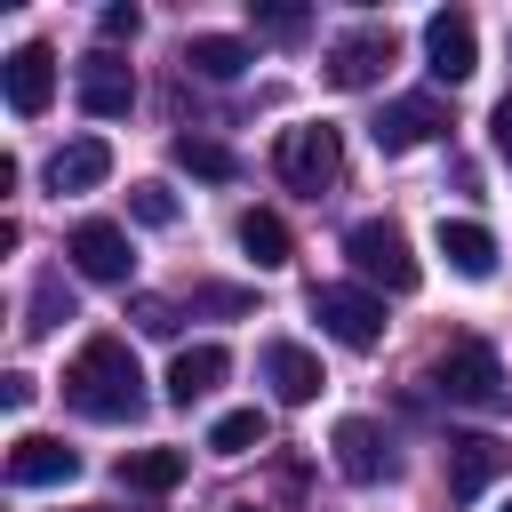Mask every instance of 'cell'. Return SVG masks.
Returning <instances> with one entry per match:
<instances>
[{
  "label": "cell",
  "mask_w": 512,
  "mask_h": 512,
  "mask_svg": "<svg viewBox=\"0 0 512 512\" xmlns=\"http://www.w3.org/2000/svg\"><path fill=\"white\" fill-rule=\"evenodd\" d=\"M504 512H512V504H504Z\"/></svg>",
  "instance_id": "obj_31"
},
{
  "label": "cell",
  "mask_w": 512,
  "mask_h": 512,
  "mask_svg": "<svg viewBox=\"0 0 512 512\" xmlns=\"http://www.w3.org/2000/svg\"><path fill=\"white\" fill-rule=\"evenodd\" d=\"M424 64H432V80H472L480 72V32H472L464 8L424 16Z\"/></svg>",
  "instance_id": "obj_9"
},
{
  "label": "cell",
  "mask_w": 512,
  "mask_h": 512,
  "mask_svg": "<svg viewBox=\"0 0 512 512\" xmlns=\"http://www.w3.org/2000/svg\"><path fill=\"white\" fill-rule=\"evenodd\" d=\"M176 168H192L200 184H232V176H240V160H232L216 136H176Z\"/></svg>",
  "instance_id": "obj_22"
},
{
  "label": "cell",
  "mask_w": 512,
  "mask_h": 512,
  "mask_svg": "<svg viewBox=\"0 0 512 512\" xmlns=\"http://www.w3.org/2000/svg\"><path fill=\"white\" fill-rule=\"evenodd\" d=\"M184 64H192L200 80H240L256 56H248V40H232V32H192V40H184Z\"/></svg>",
  "instance_id": "obj_19"
},
{
  "label": "cell",
  "mask_w": 512,
  "mask_h": 512,
  "mask_svg": "<svg viewBox=\"0 0 512 512\" xmlns=\"http://www.w3.org/2000/svg\"><path fill=\"white\" fill-rule=\"evenodd\" d=\"M384 64H392V32H384V24L344 32V40L328 48V80H336V88H368V80H384Z\"/></svg>",
  "instance_id": "obj_11"
},
{
  "label": "cell",
  "mask_w": 512,
  "mask_h": 512,
  "mask_svg": "<svg viewBox=\"0 0 512 512\" xmlns=\"http://www.w3.org/2000/svg\"><path fill=\"white\" fill-rule=\"evenodd\" d=\"M72 88H80V112H88V120H120V112L136 104V72H128L120 56H88Z\"/></svg>",
  "instance_id": "obj_12"
},
{
  "label": "cell",
  "mask_w": 512,
  "mask_h": 512,
  "mask_svg": "<svg viewBox=\"0 0 512 512\" xmlns=\"http://www.w3.org/2000/svg\"><path fill=\"white\" fill-rule=\"evenodd\" d=\"M64 256H72V272H80V280H104V288H120V280H128V264H136V248H128V232H120V224H104V216H88V224H72V240H64Z\"/></svg>",
  "instance_id": "obj_7"
},
{
  "label": "cell",
  "mask_w": 512,
  "mask_h": 512,
  "mask_svg": "<svg viewBox=\"0 0 512 512\" xmlns=\"http://www.w3.org/2000/svg\"><path fill=\"white\" fill-rule=\"evenodd\" d=\"M264 384H272V400H280V408H304V400H320V384H328V376H320V360H312L304 344H288V336H280V344H264Z\"/></svg>",
  "instance_id": "obj_13"
},
{
  "label": "cell",
  "mask_w": 512,
  "mask_h": 512,
  "mask_svg": "<svg viewBox=\"0 0 512 512\" xmlns=\"http://www.w3.org/2000/svg\"><path fill=\"white\" fill-rule=\"evenodd\" d=\"M128 216L136 224H176V192L168 184H128Z\"/></svg>",
  "instance_id": "obj_24"
},
{
  "label": "cell",
  "mask_w": 512,
  "mask_h": 512,
  "mask_svg": "<svg viewBox=\"0 0 512 512\" xmlns=\"http://www.w3.org/2000/svg\"><path fill=\"white\" fill-rule=\"evenodd\" d=\"M488 136H496V152H504V160H512V96H504V104H496V120H488Z\"/></svg>",
  "instance_id": "obj_28"
},
{
  "label": "cell",
  "mask_w": 512,
  "mask_h": 512,
  "mask_svg": "<svg viewBox=\"0 0 512 512\" xmlns=\"http://www.w3.org/2000/svg\"><path fill=\"white\" fill-rule=\"evenodd\" d=\"M256 24L280 32V40H296V32H304V8H288V0H256Z\"/></svg>",
  "instance_id": "obj_25"
},
{
  "label": "cell",
  "mask_w": 512,
  "mask_h": 512,
  "mask_svg": "<svg viewBox=\"0 0 512 512\" xmlns=\"http://www.w3.org/2000/svg\"><path fill=\"white\" fill-rule=\"evenodd\" d=\"M432 384H440L456 408H504V400H512L496 344H448V352H440V368H432Z\"/></svg>",
  "instance_id": "obj_4"
},
{
  "label": "cell",
  "mask_w": 512,
  "mask_h": 512,
  "mask_svg": "<svg viewBox=\"0 0 512 512\" xmlns=\"http://www.w3.org/2000/svg\"><path fill=\"white\" fill-rule=\"evenodd\" d=\"M504 464H512V448H504L496 432H456V440H448V496H456V504L488 496V488L504 480Z\"/></svg>",
  "instance_id": "obj_8"
},
{
  "label": "cell",
  "mask_w": 512,
  "mask_h": 512,
  "mask_svg": "<svg viewBox=\"0 0 512 512\" xmlns=\"http://www.w3.org/2000/svg\"><path fill=\"white\" fill-rule=\"evenodd\" d=\"M448 120H440V104L432 96H400V104H384V120H376V152H416L424 136H440Z\"/></svg>",
  "instance_id": "obj_17"
},
{
  "label": "cell",
  "mask_w": 512,
  "mask_h": 512,
  "mask_svg": "<svg viewBox=\"0 0 512 512\" xmlns=\"http://www.w3.org/2000/svg\"><path fill=\"white\" fill-rule=\"evenodd\" d=\"M328 456H336V472L360 480V488H376V480L392 472V440H384L368 416H344V424L328 432Z\"/></svg>",
  "instance_id": "obj_10"
},
{
  "label": "cell",
  "mask_w": 512,
  "mask_h": 512,
  "mask_svg": "<svg viewBox=\"0 0 512 512\" xmlns=\"http://www.w3.org/2000/svg\"><path fill=\"white\" fill-rule=\"evenodd\" d=\"M344 256H352V272L376 280L384 296H408V288L424 280V264L408 256V232H400L392 216H360V224L344 232Z\"/></svg>",
  "instance_id": "obj_2"
},
{
  "label": "cell",
  "mask_w": 512,
  "mask_h": 512,
  "mask_svg": "<svg viewBox=\"0 0 512 512\" xmlns=\"http://www.w3.org/2000/svg\"><path fill=\"white\" fill-rule=\"evenodd\" d=\"M264 432H272L264 408H232V416L208 424V448H216V456H248V448H264Z\"/></svg>",
  "instance_id": "obj_23"
},
{
  "label": "cell",
  "mask_w": 512,
  "mask_h": 512,
  "mask_svg": "<svg viewBox=\"0 0 512 512\" xmlns=\"http://www.w3.org/2000/svg\"><path fill=\"white\" fill-rule=\"evenodd\" d=\"M96 32H104V40H136V32H144V8H128V0H120V8H104V16H96Z\"/></svg>",
  "instance_id": "obj_26"
},
{
  "label": "cell",
  "mask_w": 512,
  "mask_h": 512,
  "mask_svg": "<svg viewBox=\"0 0 512 512\" xmlns=\"http://www.w3.org/2000/svg\"><path fill=\"white\" fill-rule=\"evenodd\" d=\"M440 256H448V272H464V280H488L496 272V232L488 224H472V216H440Z\"/></svg>",
  "instance_id": "obj_15"
},
{
  "label": "cell",
  "mask_w": 512,
  "mask_h": 512,
  "mask_svg": "<svg viewBox=\"0 0 512 512\" xmlns=\"http://www.w3.org/2000/svg\"><path fill=\"white\" fill-rule=\"evenodd\" d=\"M224 368H232V352H224V344H184V352L168 360V400H176V408L208 400V392L224 384Z\"/></svg>",
  "instance_id": "obj_16"
},
{
  "label": "cell",
  "mask_w": 512,
  "mask_h": 512,
  "mask_svg": "<svg viewBox=\"0 0 512 512\" xmlns=\"http://www.w3.org/2000/svg\"><path fill=\"white\" fill-rule=\"evenodd\" d=\"M176 480H184V448H128V456H120V488L168 496Z\"/></svg>",
  "instance_id": "obj_20"
},
{
  "label": "cell",
  "mask_w": 512,
  "mask_h": 512,
  "mask_svg": "<svg viewBox=\"0 0 512 512\" xmlns=\"http://www.w3.org/2000/svg\"><path fill=\"white\" fill-rule=\"evenodd\" d=\"M80 472V456L64 448V440H48V432H24L16 448H8V480L16 488H64Z\"/></svg>",
  "instance_id": "obj_14"
},
{
  "label": "cell",
  "mask_w": 512,
  "mask_h": 512,
  "mask_svg": "<svg viewBox=\"0 0 512 512\" xmlns=\"http://www.w3.org/2000/svg\"><path fill=\"white\" fill-rule=\"evenodd\" d=\"M312 320L344 344V352H376L384 344V296L376 288H312Z\"/></svg>",
  "instance_id": "obj_5"
},
{
  "label": "cell",
  "mask_w": 512,
  "mask_h": 512,
  "mask_svg": "<svg viewBox=\"0 0 512 512\" xmlns=\"http://www.w3.org/2000/svg\"><path fill=\"white\" fill-rule=\"evenodd\" d=\"M56 312L72 320V296H56V280H48V288L32 296V320H24V328H56Z\"/></svg>",
  "instance_id": "obj_27"
},
{
  "label": "cell",
  "mask_w": 512,
  "mask_h": 512,
  "mask_svg": "<svg viewBox=\"0 0 512 512\" xmlns=\"http://www.w3.org/2000/svg\"><path fill=\"white\" fill-rule=\"evenodd\" d=\"M240 248H248V264H256V272H280L296 240H288V224H280L272 208H248V216H240Z\"/></svg>",
  "instance_id": "obj_21"
},
{
  "label": "cell",
  "mask_w": 512,
  "mask_h": 512,
  "mask_svg": "<svg viewBox=\"0 0 512 512\" xmlns=\"http://www.w3.org/2000/svg\"><path fill=\"white\" fill-rule=\"evenodd\" d=\"M0 88H8V112H16V120H40V112L56 104V48H40V40L8 48Z\"/></svg>",
  "instance_id": "obj_6"
},
{
  "label": "cell",
  "mask_w": 512,
  "mask_h": 512,
  "mask_svg": "<svg viewBox=\"0 0 512 512\" xmlns=\"http://www.w3.org/2000/svg\"><path fill=\"white\" fill-rule=\"evenodd\" d=\"M232 512H256V504H232Z\"/></svg>",
  "instance_id": "obj_30"
},
{
  "label": "cell",
  "mask_w": 512,
  "mask_h": 512,
  "mask_svg": "<svg viewBox=\"0 0 512 512\" xmlns=\"http://www.w3.org/2000/svg\"><path fill=\"white\" fill-rule=\"evenodd\" d=\"M272 160H280V176H288L296 192H312V200H320V192L344 176V136H336L328 120H304V128H280Z\"/></svg>",
  "instance_id": "obj_3"
},
{
  "label": "cell",
  "mask_w": 512,
  "mask_h": 512,
  "mask_svg": "<svg viewBox=\"0 0 512 512\" xmlns=\"http://www.w3.org/2000/svg\"><path fill=\"white\" fill-rule=\"evenodd\" d=\"M64 400H72L80 416H96V424L144 416V368H136V352H128L120 336H88V344L72 352V368H64Z\"/></svg>",
  "instance_id": "obj_1"
},
{
  "label": "cell",
  "mask_w": 512,
  "mask_h": 512,
  "mask_svg": "<svg viewBox=\"0 0 512 512\" xmlns=\"http://www.w3.org/2000/svg\"><path fill=\"white\" fill-rule=\"evenodd\" d=\"M112 176V144L104 136H72L56 160H48V192H96Z\"/></svg>",
  "instance_id": "obj_18"
},
{
  "label": "cell",
  "mask_w": 512,
  "mask_h": 512,
  "mask_svg": "<svg viewBox=\"0 0 512 512\" xmlns=\"http://www.w3.org/2000/svg\"><path fill=\"white\" fill-rule=\"evenodd\" d=\"M136 320H144L152 336H168V328H176V312H168V304H136Z\"/></svg>",
  "instance_id": "obj_29"
}]
</instances>
